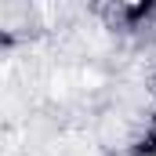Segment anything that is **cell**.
Here are the masks:
<instances>
[{
	"label": "cell",
	"instance_id": "cell-1",
	"mask_svg": "<svg viewBox=\"0 0 156 156\" xmlns=\"http://www.w3.org/2000/svg\"><path fill=\"white\" fill-rule=\"evenodd\" d=\"M123 29H142L156 18V0H134V4H116L109 11Z\"/></svg>",
	"mask_w": 156,
	"mask_h": 156
},
{
	"label": "cell",
	"instance_id": "cell-2",
	"mask_svg": "<svg viewBox=\"0 0 156 156\" xmlns=\"http://www.w3.org/2000/svg\"><path fill=\"white\" fill-rule=\"evenodd\" d=\"M131 156H156V127H153V131H145V134L131 145Z\"/></svg>",
	"mask_w": 156,
	"mask_h": 156
}]
</instances>
